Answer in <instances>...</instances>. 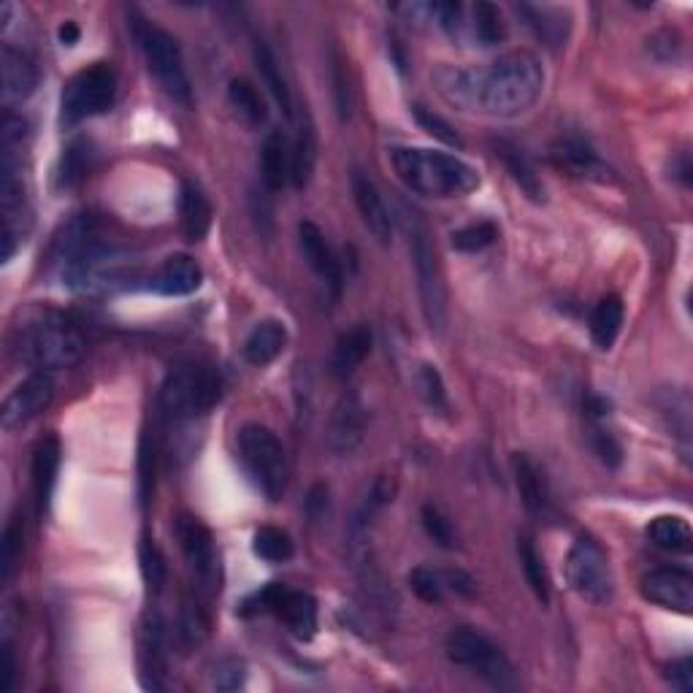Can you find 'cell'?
I'll return each mask as SVG.
<instances>
[{
	"mask_svg": "<svg viewBox=\"0 0 693 693\" xmlns=\"http://www.w3.org/2000/svg\"><path fill=\"white\" fill-rule=\"evenodd\" d=\"M544 90V69L529 49L496 58L488 69H477V109L490 116H518L529 112Z\"/></svg>",
	"mask_w": 693,
	"mask_h": 693,
	"instance_id": "obj_1",
	"label": "cell"
},
{
	"mask_svg": "<svg viewBox=\"0 0 693 693\" xmlns=\"http://www.w3.org/2000/svg\"><path fill=\"white\" fill-rule=\"evenodd\" d=\"M11 353L35 371L71 369L88 353V339L69 317L60 312H33L14 325Z\"/></svg>",
	"mask_w": 693,
	"mask_h": 693,
	"instance_id": "obj_2",
	"label": "cell"
},
{
	"mask_svg": "<svg viewBox=\"0 0 693 693\" xmlns=\"http://www.w3.org/2000/svg\"><path fill=\"white\" fill-rule=\"evenodd\" d=\"M390 165L404 187L426 198H463L480 187V171L458 155L426 146H396Z\"/></svg>",
	"mask_w": 693,
	"mask_h": 693,
	"instance_id": "obj_3",
	"label": "cell"
},
{
	"mask_svg": "<svg viewBox=\"0 0 693 693\" xmlns=\"http://www.w3.org/2000/svg\"><path fill=\"white\" fill-rule=\"evenodd\" d=\"M133 33H136L141 52H144L146 69L155 77L157 88L174 103H180L182 109L195 106L193 95V82H190V73L182 58V47L169 30L157 28V24L139 20L133 22Z\"/></svg>",
	"mask_w": 693,
	"mask_h": 693,
	"instance_id": "obj_4",
	"label": "cell"
},
{
	"mask_svg": "<svg viewBox=\"0 0 693 693\" xmlns=\"http://www.w3.org/2000/svg\"><path fill=\"white\" fill-rule=\"evenodd\" d=\"M407 231H409V255H412L417 296H420L422 317H426L431 334L439 336V334H445V325H447V287H445V274H441V266H439L437 247H434V236L420 214H409Z\"/></svg>",
	"mask_w": 693,
	"mask_h": 693,
	"instance_id": "obj_5",
	"label": "cell"
},
{
	"mask_svg": "<svg viewBox=\"0 0 693 693\" xmlns=\"http://www.w3.org/2000/svg\"><path fill=\"white\" fill-rule=\"evenodd\" d=\"M223 396V377L208 364H180L169 371L161 388V409L171 420H193L206 415Z\"/></svg>",
	"mask_w": 693,
	"mask_h": 693,
	"instance_id": "obj_6",
	"label": "cell"
},
{
	"mask_svg": "<svg viewBox=\"0 0 693 693\" xmlns=\"http://www.w3.org/2000/svg\"><path fill=\"white\" fill-rule=\"evenodd\" d=\"M445 650L447 659H450L452 664L480 674V677L486 680L488 685H493L496 691H514L520 685L512 661H509L505 650L496 645L490 636L482 634V631L469 629V625L452 629L450 634H447Z\"/></svg>",
	"mask_w": 693,
	"mask_h": 693,
	"instance_id": "obj_7",
	"label": "cell"
},
{
	"mask_svg": "<svg viewBox=\"0 0 693 693\" xmlns=\"http://www.w3.org/2000/svg\"><path fill=\"white\" fill-rule=\"evenodd\" d=\"M174 539L180 544L185 567L201 599H214L223 591V563L214 533L195 514L180 512L174 518Z\"/></svg>",
	"mask_w": 693,
	"mask_h": 693,
	"instance_id": "obj_8",
	"label": "cell"
},
{
	"mask_svg": "<svg viewBox=\"0 0 693 693\" xmlns=\"http://www.w3.org/2000/svg\"><path fill=\"white\" fill-rule=\"evenodd\" d=\"M238 458L253 482L268 501H279L287 486L285 447L272 428L247 422L238 431Z\"/></svg>",
	"mask_w": 693,
	"mask_h": 693,
	"instance_id": "obj_9",
	"label": "cell"
},
{
	"mask_svg": "<svg viewBox=\"0 0 693 693\" xmlns=\"http://www.w3.org/2000/svg\"><path fill=\"white\" fill-rule=\"evenodd\" d=\"M116 95V77L106 63H95L90 69H82L65 82L63 95H60V122L65 128L79 125L109 112Z\"/></svg>",
	"mask_w": 693,
	"mask_h": 693,
	"instance_id": "obj_10",
	"label": "cell"
},
{
	"mask_svg": "<svg viewBox=\"0 0 693 693\" xmlns=\"http://www.w3.org/2000/svg\"><path fill=\"white\" fill-rule=\"evenodd\" d=\"M567 582L574 593L588 604H610L615 597V580H612L610 561H607L604 548L591 537H578L569 548L567 561H563Z\"/></svg>",
	"mask_w": 693,
	"mask_h": 693,
	"instance_id": "obj_11",
	"label": "cell"
},
{
	"mask_svg": "<svg viewBox=\"0 0 693 693\" xmlns=\"http://www.w3.org/2000/svg\"><path fill=\"white\" fill-rule=\"evenodd\" d=\"M244 615H257V612H272L277 615L285 629L296 636L298 642H309L317 634V601L312 593L293 591L285 582H268L266 588L255 591L244 601Z\"/></svg>",
	"mask_w": 693,
	"mask_h": 693,
	"instance_id": "obj_12",
	"label": "cell"
},
{
	"mask_svg": "<svg viewBox=\"0 0 693 693\" xmlns=\"http://www.w3.org/2000/svg\"><path fill=\"white\" fill-rule=\"evenodd\" d=\"M54 398V379L49 371H33L28 379H22L9 396H6L3 409H0V426L3 431H17L28 426L41 412H47Z\"/></svg>",
	"mask_w": 693,
	"mask_h": 693,
	"instance_id": "obj_13",
	"label": "cell"
},
{
	"mask_svg": "<svg viewBox=\"0 0 693 693\" xmlns=\"http://www.w3.org/2000/svg\"><path fill=\"white\" fill-rule=\"evenodd\" d=\"M366 420L369 417H366L364 398L355 394V390L342 394L328 422V450L339 458L353 456L366 439Z\"/></svg>",
	"mask_w": 693,
	"mask_h": 693,
	"instance_id": "obj_14",
	"label": "cell"
},
{
	"mask_svg": "<svg viewBox=\"0 0 693 693\" xmlns=\"http://www.w3.org/2000/svg\"><path fill=\"white\" fill-rule=\"evenodd\" d=\"M640 591L650 604L664 607L677 615H691L693 610V578L683 569H653L640 582Z\"/></svg>",
	"mask_w": 693,
	"mask_h": 693,
	"instance_id": "obj_15",
	"label": "cell"
},
{
	"mask_svg": "<svg viewBox=\"0 0 693 693\" xmlns=\"http://www.w3.org/2000/svg\"><path fill=\"white\" fill-rule=\"evenodd\" d=\"M349 185H353L355 206H358V214H360V220H364L366 231H369L379 244L394 242V231H396L394 214H390L388 204H385L377 182H374L366 171L355 169Z\"/></svg>",
	"mask_w": 693,
	"mask_h": 693,
	"instance_id": "obj_16",
	"label": "cell"
},
{
	"mask_svg": "<svg viewBox=\"0 0 693 693\" xmlns=\"http://www.w3.org/2000/svg\"><path fill=\"white\" fill-rule=\"evenodd\" d=\"M298 244L312 272L330 287L334 298L339 296L342 282H345V277H342V263L336 257L334 247L328 244V238H325V233L320 231V225H315L312 220L298 223Z\"/></svg>",
	"mask_w": 693,
	"mask_h": 693,
	"instance_id": "obj_17",
	"label": "cell"
},
{
	"mask_svg": "<svg viewBox=\"0 0 693 693\" xmlns=\"http://www.w3.org/2000/svg\"><path fill=\"white\" fill-rule=\"evenodd\" d=\"M139 664H141V683L144 689H163L165 674V623L161 612H146L144 623L139 631Z\"/></svg>",
	"mask_w": 693,
	"mask_h": 693,
	"instance_id": "obj_18",
	"label": "cell"
},
{
	"mask_svg": "<svg viewBox=\"0 0 693 693\" xmlns=\"http://www.w3.org/2000/svg\"><path fill=\"white\" fill-rule=\"evenodd\" d=\"M550 155H553V163L558 165V169H563L567 174L578 176V180L601 182V185H607V182L615 180V174H612L610 165L601 161L597 152H593L582 139H561L553 146V152H550Z\"/></svg>",
	"mask_w": 693,
	"mask_h": 693,
	"instance_id": "obj_19",
	"label": "cell"
},
{
	"mask_svg": "<svg viewBox=\"0 0 693 693\" xmlns=\"http://www.w3.org/2000/svg\"><path fill=\"white\" fill-rule=\"evenodd\" d=\"M607 415H610V404L604 398L591 396L585 404V420H588V445H591L593 456L599 458L607 469H618L623 463V445L615 437L610 426H607Z\"/></svg>",
	"mask_w": 693,
	"mask_h": 693,
	"instance_id": "obj_20",
	"label": "cell"
},
{
	"mask_svg": "<svg viewBox=\"0 0 693 693\" xmlns=\"http://www.w3.org/2000/svg\"><path fill=\"white\" fill-rule=\"evenodd\" d=\"M201 285H204V272L190 255H171L150 282L152 291L165 298L193 296Z\"/></svg>",
	"mask_w": 693,
	"mask_h": 693,
	"instance_id": "obj_21",
	"label": "cell"
},
{
	"mask_svg": "<svg viewBox=\"0 0 693 693\" xmlns=\"http://www.w3.org/2000/svg\"><path fill=\"white\" fill-rule=\"evenodd\" d=\"M0 77H3V101L20 103L33 95L35 84H39V69L33 60L22 52V49L3 44L0 52Z\"/></svg>",
	"mask_w": 693,
	"mask_h": 693,
	"instance_id": "obj_22",
	"label": "cell"
},
{
	"mask_svg": "<svg viewBox=\"0 0 693 693\" xmlns=\"http://www.w3.org/2000/svg\"><path fill=\"white\" fill-rule=\"evenodd\" d=\"M512 475L514 486H518V496L523 501L526 512L542 518L550 507V486L544 471L539 469V463L533 461L526 452H514L512 456Z\"/></svg>",
	"mask_w": 693,
	"mask_h": 693,
	"instance_id": "obj_23",
	"label": "cell"
},
{
	"mask_svg": "<svg viewBox=\"0 0 693 693\" xmlns=\"http://www.w3.org/2000/svg\"><path fill=\"white\" fill-rule=\"evenodd\" d=\"M317 152H320V144H317V131L315 122L306 112H300L296 122V136L291 139V185L293 187H306L315 176V165H317Z\"/></svg>",
	"mask_w": 693,
	"mask_h": 693,
	"instance_id": "obj_24",
	"label": "cell"
},
{
	"mask_svg": "<svg viewBox=\"0 0 693 693\" xmlns=\"http://www.w3.org/2000/svg\"><path fill=\"white\" fill-rule=\"evenodd\" d=\"M514 11L520 14L526 28L537 35L548 49H561L567 44L569 30H572V22H569V14H563L561 9H550V6H533V3H520L514 6Z\"/></svg>",
	"mask_w": 693,
	"mask_h": 693,
	"instance_id": "obj_25",
	"label": "cell"
},
{
	"mask_svg": "<svg viewBox=\"0 0 693 693\" xmlns=\"http://www.w3.org/2000/svg\"><path fill=\"white\" fill-rule=\"evenodd\" d=\"M60 441L58 437H47L39 441L33 452V493H35V509L44 518L52 505L54 486H58V471H60Z\"/></svg>",
	"mask_w": 693,
	"mask_h": 693,
	"instance_id": "obj_26",
	"label": "cell"
},
{
	"mask_svg": "<svg viewBox=\"0 0 693 693\" xmlns=\"http://www.w3.org/2000/svg\"><path fill=\"white\" fill-rule=\"evenodd\" d=\"M371 353V330L366 325H355L336 339L334 353H330V374L336 379H349L364 366V360Z\"/></svg>",
	"mask_w": 693,
	"mask_h": 693,
	"instance_id": "obj_27",
	"label": "cell"
},
{
	"mask_svg": "<svg viewBox=\"0 0 693 693\" xmlns=\"http://www.w3.org/2000/svg\"><path fill=\"white\" fill-rule=\"evenodd\" d=\"M287 347V328L282 320H263L257 323L253 330H249L247 342H244V360H247L249 366H257V369H263V366L274 364V360L279 358L282 353H285Z\"/></svg>",
	"mask_w": 693,
	"mask_h": 693,
	"instance_id": "obj_28",
	"label": "cell"
},
{
	"mask_svg": "<svg viewBox=\"0 0 693 693\" xmlns=\"http://www.w3.org/2000/svg\"><path fill=\"white\" fill-rule=\"evenodd\" d=\"M261 174L266 190H282L291 182V139L282 131H272L263 139Z\"/></svg>",
	"mask_w": 693,
	"mask_h": 693,
	"instance_id": "obj_29",
	"label": "cell"
},
{
	"mask_svg": "<svg viewBox=\"0 0 693 693\" xmlns=\"http://www.w3.org/2000/svg\"><path fill=\"white\" fill-rule=\"evenodd\" d=\"M180 217H182V233L187 242H201L212 228V204L204 195V190L193 182H182L180 190Z\"/></svg>",
	"mask_w": 693,
	"mask_h": 693,
	"instance_id": "obj_30",
	"label": "cell"
},
{
	"mask_svg": "<svg viewBox=\"0 0 693 693\" xmlns=\"http://www.w3.org/2000/svg\"><path fill=\"white\" fill-rule=\"evenodd\" d=\"M439 95L447 103H452L461 112H475L477 109V69H456V65H445L434 73Z\"/></svg>",
	"mask_w": 693,
	"mask_h": 693,
	"instance_id": "obj_31",
	"label": "cell"
},
{
	"mask_svg": "<svg viewBox=\"0 0 693 693\" xmlns=\"http://www.w3.org/2000/svg\"><path fill=\"white\" fill-rule=\"evenodd\" d=\"M496 155H499L501 163L507 165V171H509V176L514 180V185L523 190V193L529 195L531 201L542 204L544 185H542V180H539L537 169H533L529 157L523 155V150H518V146L509 144V141H499V144H496Z\"/></svg>",
	"mask_w": 693,
	"mask_h": 693,
	"instance_id": "obj_32",
	"label": "cell"
},
{
	"mask_svg": "<svg viewBox=\"0 0 693 693\" xmlns=\"http://www.w3.org/2000/svg\"><path fill=\"white\" fill-rule=\"evenodd\" d=\"M253 54H255V65H257V71H261L263 84L268 88V93L274 95V101H277V106L285 112V116H293V95H291V88H287L285 73H282L277 54H274L272 47L261 39L255 41Z\"/></svg>",
	"mask_w": 693,
	"mask_h": 693,
	"instance_id": "obj_33",
	"label": "cell"
},
{
	"mask_svg": "<svg viewBox=\"0 0 693 693\" xmlns=\"http://www.w3.org/2000/svg\"><path fill=\"white\" fill-rule=\"evenodd\" d=\"M623 298L604 296L591 312V339L599 349H612L618 342V334L623 328Z\"/></svg>",
	"mask_w": 693,
	"mask_h": 693,
	"instance_id": "obj_34",
	"label": "cell"
},
{
	"mask_svg": "<svg viewBox=\"0 0 693 693\" xmlns=\"http://www.w3.org/2000/svg\"><path fill=\"white\" fill-rule=\"evenodd\" d=\"M648 539L666 553H689L693 533L689 520L680 514H659L655 520H650Z\"/></svg>",
	"mask_w": 693,
	"mask_h": 693,
	"instance_id": "obj_35",
	"label": "cell"
},
{
	"mask_svg": "<svg viewBox=\"0 0 693 693\" xmlns=\"http://www.w3.org/2000/svg\"><path fill=\"white\" fill-rule=\"evenodd\" d=\"M228 103L233 112L238 114V120L247 122L249 128L266 125L268 120L266 101H263V95L257 93V88L249 79H231Z\"/></svg>",
	"mask_w": 693,
	"mask_h": 693,
	"instance_id": "obj_36",
	"label": "cell"
},
{
	"mask_svg": "<svg viewBox=\"0 0 693 693\" xmlns=\"http://www.w3.org/2000/svg\"><path fill=\"white\" fill-rule=\"evenodd\" d=\"M518 558H520V569H523L526 574V582H529L531 593L537 597L539 604L548 607L550 599H553V588H550V574H548V567H544L542 556H539V550L533 548L531 539H520L518 542Z\"/></svg>",
	"mask_w": 693,
	"mask_h": 693,
	"instance_id": "obj_37",
	"label": "cell"
},
{
	"mask_svg": "<svg viewBox=\"0 0 693 693\" xmlns=\"http://www.w3.org/2000/svg\"><path fill=\"white\" fill-rule=\"evenodd\" d=\"M93 144L88 139H77L71 141L63 150V157H60L58 165V187H73L88 176L90 165H93Z\"/></svg>",
	"mask_w": 693,
	"mask_h": 693,
	"instance_id": "obj_38",
	"label": "cell"
},
{
	"mask_svg": "<svg viewBox=\"0 0 693 693\" xmlns=\"http://www.w3.org/2000/svg\"><path fill=\"white\" fill-rule=\"evenodd\" d=\"M471 35L480 47H496L507 39V24L499 6L486 3V0L475 3V9H471Z\"/></svg>",
	"mask_w": 693,
	"mask_h": 693,
	"instance_id": "obj_39",
	"label": "cell"
},
{
	"mask_svg": "<svg viewBox=\"0 0 693 693\" xmlns=\"http://www.w3.org/2000/svg\"><path fill=\"white\" fill-rule=\"evenodd\" d=\"M253 553L266 563H287L296 556L291 533L277 529V526H261L253 537Z\"/></svg>",
	"mask_w": 693,
	"mask_h": 693,
	"instance_id": "obj_40",
	"label": "cell"
},
{
	"mask_svg": "<svg viewBox=\"0 0 693 693\" xmlns=\"http://www.w3.org/2000/svg\"><path fill=\"white\" fill-rule=\"evenodd\" d=\"M206 636H208V618L204 607L195 599H187L185 604H182L180 623H176V640H180L182 653L198 648Z\"/></svg>",
	"mask_w": 693,
	"mask_h": 693,
	"instance_id": "obj_41",
	"label": "cell"
},
{
	"mask_svg": "<svg viewBox=\"0 0 693 693\" xmlns=\"http://www.w3.org/2000/svg\"><path fill=\"white\" fill-rule=\"evenodd\" d=\"M396 496V482L390 480V477H377L374 480V486L369 493H366V499L360 501L358 512H355V523H353V531H364L366 526L371 523L374 518H377L379 512H383L385 507L394 501Z\"/></svg>",
	"mask_w": 693,
	"mask_h": 693,
	"instance_id": "obj_42",
	"label": "cell"
},
{
	"mask_svg": "<svg viewBox=\"0 0 693 693\" xmlns=\"http://www.w3.org/2000/svg\"><path fill=\"white\" fill-rule=\"evenodd\" d=\"M155 475H157V445L150 431L139 441V505L141 509L150 507L155 496Z\"/></svg>",
	"mask_w": 693,
	"mask_h": 693,
	"instance_id": "obj_43",
	"label": "cell"
},
{
	"mask_svg": "<svg viewBox=\"0 0 693 693\" xmlns=\"http://www.w3.org/2000/svg\"><path fill=\"white\" fill-rule=\"evenodd\" d=\"M664 415L670 417V428L674 437H680V445H683L685 458H689L691 450V398L685 390H672L670 401L664 404Z\"/></svg>",
	"mask_w": 693,
	"mask_h": 693,
	"instance_id": "obj_44",
	"label": "cell"
},
{
	"mask_svg": "<svg viewBox=\"0 0 693 693\" xmlns=\"http://www.w3.org/2000/svg\"><path fill=\"white\" fill-rule=\"evenodd\" d=\"M496 238H499V225L490 223V220H482V223H471L452 233V247L458 253H482Z\"/></svg>",
	"mask_w": 693,
	"mask_h": 693,
	"instance_id": "obj_45",
	"label": "cell"
},
{
	"mask_svg": "<svg viewBox=\"0 0 693 693\" xmlns=\"http://www.w3.org/2000/svg\"><path fill=\"white\" fill-rule=\"evenodd\" d=\"M420 523H422V531L428 533V539H431L434 544H439L441 550H452L458 544L456 526H452V520L447 518L439 507H434V505L422 507Z\"/></svg>",
	"mask_w": 693,
	"mask_h": 693,
	"instance_id": "obj_46",
	"label": "cell"
},
{
	"mask_svg": "<svg viewBox=\"0 0 693 693\" xmlns=\"http://www.w3.org/2000/svg\"><path fill=\"white\" fill-rule=\"evenodd\" d=\"M417 388H420L422 401H426L434 412H441V415L450 412V396H447L445 379H441L437 366H431V364L420 366V371H417Z\"/></svg>",
	"mask_w": 693,
	"mask_h": 693,
	"instance_id": "obj_47",
	"label": "cell"
},
{
	"mask_svg": "<svg viewBox=\"0 0 693 693\" xmlns=\"http://www.w3.org/2000/svg\"><path fill=\"white\" fill-rule=\"evenodd\" d=\"M139 561H141V578H144L146 588L152 593H161L169 578V567H165V558L152 539H144L139 548Z\"/></svg>",
	"mask_w": 693,
	"mask_h": 693,
	"instance_id": "obj_48",
	"label": "cell"
},
{
	"mask_svg": "<svg viewBox=\"0 0 693 693\" xmlns=\"http://www.w3.org/2000/svg\"><path fill=\"white\" fill-rule=\"evenodd\" d=\"M206 677L214 691H238L244 685V680H247V666H244V661L225 655V659H217L208 666Z\"/></svg>",
	"mask_w": 693,
	"mask_h": 693,
	"instance_id": "obj_49",
	"label": "cell"
},
{
	"mask_svg": "<svg viewBox=\"0 0 693 693\" xmlns=\"http://www.w3.org/2000/svg\"><path fill=\"white\" fill-rule=\"evenodd\" d=\"M409 588H412L415 597L420 601H426V604H441L447 593L445 578H441V572H437V569H431V567L412 569V572H409Z\"/></svg>",
	"mask_w": 693,
	"mask_h": 693,
	"instance_id": "obj_50",
	"label": "cell"
},
{
	"mask_svg": "<svg viewBox=\"0 0 693 693\" xmlns=\"http://www.w3.org/2000/svg\"><path fill=\"white\" fill-rule=\"evenodd\" d=\"M20 556H22V529L14 520L3 533V556H0V582H3V585H9L11 578H14L17 567H20Z\"/></svg>",
	"mask_w": 693,
	"mask_h": 693,
	"instance_id": "obj_51",
	"label": "cell"
},
{
	"mask_svg": "<svg viewBox=\"0 0 693 693\" xmlns=\"http://www.w3.org/2000/svg\"><path fill=\"white\" fill-rule=\"evenodd\" d=\"M412 114H415V120L420 122L422 131L431 133L434 139L445 141V144H450V146H461V144H463L461 136H458V133H456V128H452L450 122L445 120V116L434 112V109H426V106H412Z\"/></svg>",
	"mask_w": 693,
	"mask_h": 693,
	"instance_id": "obj_52",
	"label": "cell"
},
{
	"mask_svg": "<svg viewBox=\"0 0 693 693\" xmlns=\"http://www.w3.org/2000/svg\"><path fill=\"white\" fill-rule=\"evenodd\" d=\"M330 82H334L336 112H339V120L345 122L349 116V82H347L345 63H342L339 52H334V58H330Z\"/></svg>",
	"mask_w": 693,
	"mask_h": 693,
	"instance_id": "obj_53",
	"label": "cell"
},
{
	"mask_svg": "<svg viewBox=\"0 0 693 693\" xmlns=\"http://www.w3.org/2000/svg\"><path fill=\"white\" fill-rule=\"evenodd\" d=\"M431 17L437 20V24L445 33L456 35L458 30H461V17H463V6L461 3H452V0H447V3H431Z\"/></svg>",
	"mask_w": 693,
	"mask_h": 693,
	"instance_id": "obj_54",
	"label": "cell"
},
{
	"mask_svg": "<svg viewBox=\"0 0 693 693\" xmlns=\"http://www.w3.org/2000/svg\"><path fill=\"white\" fill-rule=\"evenodd\" d=\"M666 680H670L672 689L691 693L693 691V661H691V655H683V659L672 661V664L666 666Z\"/></svg>",
	"mask_w": 693,
	"mask_h": 693,
	"instance_id": "obj_55",
	"label": "cell"
},
{
	"mask_svg": "<svg viewBox=\"0 0 693 693\" xmlns=\"http://www.w3.org/2000/svg\"><path fill=\"white\" fill-rule=\"evenodd\" d=\"M14 677H17L14 648H11L9 640H3V648H0V693L11 691V685H14Z\"/></svg>",
	"mask_w": 693,
	"mask_h": 693,
	"instance_id": "obj_56",
	"label": "cell"
},
{
	"mask_svg": "<svg viewBox=\"0 0 693 693\" xmlns=\"http://www.w3.org/2000/svg\"><path fill=\"white\" fill-rule=\"evenodd\" d=\"M304 509H306V514H309L312 523H317V520L323 518L325 509H328V488H325L323 482H317V486L309 488V493H306V501H304Z\"/></svg>",
	"mask_w": 693,
	"mask_h": 693,
	"instance_id": "obj_57",
	"label": "cell"
},
{
	"mask_svg": "<svg viewBox=\"0 0 693 693\" xmlns=\"http://www.w3.org/2000/svg\"><path fill=\"white\" fill-rule=\"evenodd\" d=\"M441 578H445L447 591L458 593V597H471L477 591V582L466 572H461V569H447V572H441Z\"/></svg>",
	"mask_w": 693,
	"mask_h": 693,
	"instance_id": "obj_58",
	"label": "cell"
},
{
	"mask_svg": "<svg viewBox=\"0 0 693 693\" xmlns=\"http://www.w3.org/2000/svg\"><path fill=\"white\" fill-rule=\"evenodd\" d=\"M691 174H693V165H691V155L689 150L677 152V155L672 157V180L680 182L683 187L691 185Z\"/></svg>",
	"mask_w": 693,
	"mask_h": 693,
	"instance_id": "obj_59",
	"label": "cell"
},
{
	"mask_svg": "<svg viewBox=\"0 0 693 693\" xmlns=\"http://www.w3.org/2000/svg\"><path fill=\"white\" fill-rule=\"evenodd\" d=\"M58 35H60V44H63V47H77L79 39H82V30H79L77 22L69 20V22L60 24Z\"/></svg>",
	"mask_w": 693,
	"mask_h": 693,
	"instance_id": "obj_60",
	"label": "cell"
}]
</instances>
